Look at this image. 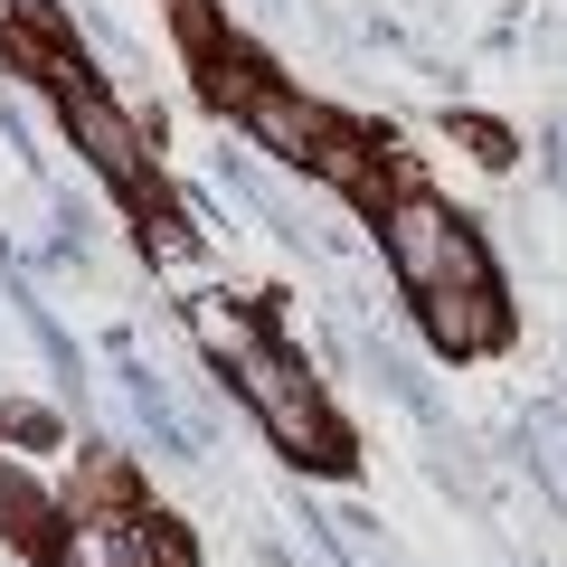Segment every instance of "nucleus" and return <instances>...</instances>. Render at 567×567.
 I'll list each match as a JSON object with an SVG mask.
<instances>
[{"instance_id": "nucleus-1", "label": "nucleus", "mask_w": 567, "mask_h": 567, "mask_svg": "<svg viewBox=\"0 0 567 567\" xmlns=\"http://www.w3.org/2000/svg\"><path fill=\"white\" fill-rule=\"evenodd\" d=\"M388 265H398V284H406V293L483 284V246H473V237H464V227H454L435 199H425V189H406V199L388 208Z\"/></svg>"}, {"instance_id": "nucleus-2", "label": "nucleus", "mask_w": 567, "mask_h": 567, "mask_svg": "<svg viewBox=\"0 0 567 567\" xmlns=\"http://www.w3.org/2000/svg\"><path fill=\"white\" fill-rule=\"evenodd\" d=\"M237 398L265 416V435H275L284 454H303V464H341V435H331L322 398H312V379L284 350H256V360L237 369Z\"/></svg>"}, {"instance_id": "nucleus-3", "label": "nucleus", "mask_w": 567, "mask_h": 567, "mask_svg": "<svg viewBox=\"0 0 567 567\" xmlns=\"http://www.w3.org/2000/svg\"><path fill=\"white\" fill-rule=\"evenodd\" d=\"M66 133H76V152L104 171V181H123V189L142 181V133H133V114L104 104L95 85H66Z\"/></svg>"}, {"instance_id": "nucleus-4", "label": "nucleus", "mask_w": 567, "mask_h": 567, "mask_svg": "<svg viewBox=\"0 0 567 567\" xmlns=\"http://www.w3.org/2000/svg\"><path fill=\"white\" fill-rule=\"evenodd\" d=\"M425 331H435V350H492L502 341V303L483 284H445V293H425Z\"/></svg>"}, {"instance_id": "nucleus-5", "label": "nucleus", "mask_w": 567, "mask_h": 567, "mask_svg": "<svg viewBox=\"0 0 567 567\" xmlns=\"http://www.w3.org/2000/svg\"><path fill=\"white\" fill-rule=\"evenodd\" d=\"M189 331H199V350L218 369H246L256 350H275V341H265V322L246 303H227V293H189Z\"/></svg>"}, {"instance_id": "nucleus-6", "label": "nucleus", "mask_w": 567, "mask_h": 567, "mask_svg": "<svg viewBox=\"0 0 567 567\" xmlns=\"http://www.w3.org/2000/svg\"><path fill=\"white\" fill-rule=\"evenodd\" d=\"M246 123H256V133L275 142L284 162H312V152H322V133H331V123L312 114V104H293V95H275V85H256V95H246Z\"/></svg>"}, {"instance_id": "nucleus-7", "label": "nucleus", "mask_w": 567, "mask_h": 567, "mask_svg": "<svg viewBox=\"0 0 567 567\" xmlns=\"http://www.w3.org/2000/svg\"><path fill=\"white\" fill-rule=\"evenodd\" d=\"M58 567H142V520H133V511H95V520H76V539L58 548Z\"/></svg>"}, {"instance_id": "nucleus-8", "label": "nucleus", "mask_w": 567, "mask_h": 567, "mask_svg": "<svg viewBox=\"0 0 567 567\" xmlns=\"http://www.w3.org/2000/svg\"><path fill=\"white\" fill-rule=\"evenodd\" d=\"M0 520H10V539H29V548H48V529H58V511H48V492L29 483L10 454H0Z\"/></svg>"}, {"instance_id": "nucleus-9", "label": "nucleus", "mask_w": 567, "mask_h": 567, "mask_svg": "<svg viewBox=\"0 0 567 567\" xmlns=\"http://www.w3.org/2000/svg\"><path fill=\"white\" fill-rule=\"evenodd\" d=\"M142 567H199L189 529H181V520H162V511H142Z\"/></svg>"}, {"instance_id": "nucleus-10", "label": "nucleus", "mask_w": 567, "mask_h": 567, "mask_svg": "<svg viewBox=\"0 0 567 567\" xmlns=\"http://www.w3.org/2000/svg\"><path fill=\"white\" fill-rule=\"evenodd\" d=\"M0 435H20V445H48V435H58V425H48L39 406H10V416H0Z\"/></svg>"}]
</instances>
